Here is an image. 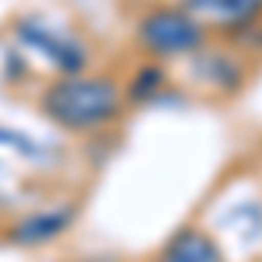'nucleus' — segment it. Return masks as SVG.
<instances>
[{"label": "nucleus", "mask_w": 262, "mask_h": 262, "mask_svg": "<svg viewBox=\"0 0 262 262\" xmlns=\"http://www.w3.org/2000/svg\"><path fill=\"white\" fill-rule=\"evenodd\" d=\"M119 88L105 77H63L46 91V112L70 129L101 126L119 112Z\"/></svg>", "instance_id": "1"}, {"label": "nucleus", "mask_w": 262, "mask_h": 262, "mask_svg": "<svg viewBox=\"0 0 262 262\" xmlns=\"http://www.w3.org/2000/svg\"><path fill=\"white\" fill-rule=\"evenodd\" d=\"M18 32H21V39H28L39 53H46V56L56 63V67H63V70H74V67L84 60V49H77L74 42H67L63 35H53L49 28H42L39 21L21 25Z\"/></svg>", "instance_id": "4"}, {"label": "nucleus", "mask_w": 262, "mask_h": 262, "mask_svg": "<svg viewBox=\"0 0 262 262\" xmlns=\"http://www.w3.org/2000/svg\"><path fill=\"white\" fill-rule=\"evenodd\" d=\"M140 42L158 56H182L203 42V28L185 11L158 7L140 21Z\"/></svg>", "instance_id": "2"}, {"label": "nucleus", "mask_w": 262, "mask_h": 262, "mask_svg": "<svg viewBox=\"0 0 262 262\" xmlns=\"http://www.w3.org/2000/svg\"><path fill=\"white\" fill-rule=\"evenodd\" d=\"M0 143H11V147H18V150H35L32 140H21V137H14L11 129H0Z\"/></svg>", "instance_id": "7"}, {"label": "nucleus", "mask_w": 262, "mask_h": 262, "mask_svg": "<svg viewBox=\"0 0 262 262\" xmlns=\"http://www.w3.org/2000/svg\"><path fill=\"white\" fill-rule=\"evenodd\" d=\"M217 259L221 255H217V248H213V242L206 234H200V231H179L168 242V248L161 252L158 262H217Z\"/></svg>", "instance_id": "6"}, {"label": "nucleus", "mask_w": 262, "mask_h": 262, "mask_svg": "<svg viewBox=\"0 0 262 262\" xmlns=\"http://www.w3.org/2000/svg\"><path fill=\"white\" fill-rule=\"evenodd\" d=\"M74 221L70 210H46V213H32L11 227V242L14 245H42L49 238H56L60 231H67Z\"/></svg>", "instance_id": "3"}, {"label": "nucleus", "mask_w": 262, "mask_h": 262, "mask_svg": "<svg viewBox=\"0 0 262 262\" xmlns=\"http://www.w3.org/2000/svg\"><path fill=\"white\" fill-rule=\"evenodd\" d=\"M259 0H189L185 14L196 21H213V25H234L245 21L248 14H255Z\"/></svg>", "instance_id": "5"}]
</instances>
